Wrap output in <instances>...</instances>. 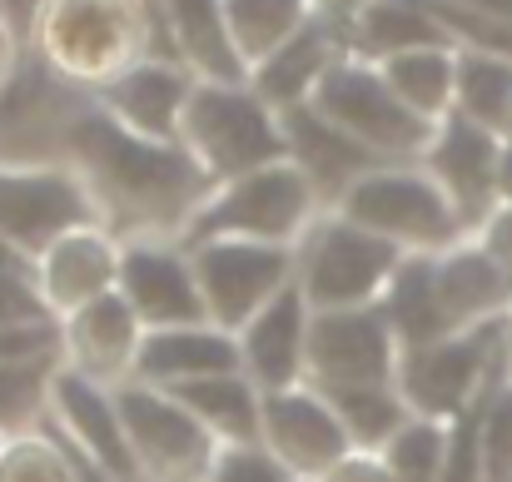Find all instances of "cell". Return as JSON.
<instances>
[{"label":"cell","mask_w":512,"mask_h":482,"mask_svg":"<svg viewBox=\"0 0 512 482\" xmlns=\"http://www.w3.org/2000/svg\"><path fill=\"white\" fill-rule=\"evenodd\" d=\"M75 145H80L85 169L110 189V199L120 209H135V214L184 209L194 184L204 179L189 160H179L170 150H155L150 140L120 130L115 120H80Z\"/></svg>","instance_id":"6da1fadb"},{"label":"cell","mask_w":512,"mask_h":482,"mask_svg":"<svg viewBox=\"0 0 512 482\" xmlns=\"http://www.w3.org/2000/svg\"><path fill=\"white\" fill-rule=\"evenodd\" d=\"M498 333H503V323H483L473 333H453L443 343L403 353L393 388L408 403V413L433 418V423H458L463 413H473L483 378H488V363H493Z\"/></svg>","instance_id":"7a4b0ae2"},{"label":"cell","mask_w":512,"mask_h":482,"mask_svg":"<svg viewBox=\"0 0 512 482\" xmlns=\"http://www.w3.org/2000/svg\"><path fill=\"white\" fill-rule=\"evenodd\" d=\"M184 130L194 145L199 174H254L264 160L284 155V130L254 95L239 90H199L184 105Z\"/></svg>","instance_id":"3957f363"},{"label":"cell","mask_w":512,"mask_h":482,"mask_svg":"<svg viewBox=\"0 0 512 482\" xmlns=\"http://www.w3.org/2000/svg\"><path fill=\"white\" fill-rule=\"evenodd\" d=\"M120 408V423H125V438L135 448V463L145 482H204L214 458H219V443L174 403L170 393L160 388H125L115 398Z\"/></svg>","instance_id":"277c9868"},{"label":"cell","mask_w":512,"mask_h":482,"mask_svg":"<svg viewBox=\"0 0 512 482\" xmlns=\"http://www.w3.org/2000/svg\"><path fill=\"white\" fill-rule=\"evenodd\" d=\"M343 219L388 244L403 239L418 249H438L463 229L438 179H423V174H363L343 194Z\"/></svg>","instance_id":"5b68a950"},{"label":"cell","mask_w":512,"mask_h":482,"mask_svg":"<svg viewBox=\"0 0 512 482\" xmlns=\"http://www.w3.org/2000/svg\"><path fill=\"white\" fill-rule=\"evenodd\" d=\"M398 274V249L358 224H324L314 229L304 249V304H319L324 314H353L378 284Z\"/></svg>","instance_id":"8992f818"},{"label":"cell","mask_w":512,"mask_h":482,"mask_svg":"<svg viewBox=\"0 0 512 482\" xmlns=\"http://www.w3.org/2000/svg\"><path fill=\"white\" fill-rule=\"evenodd\" d=\"M314 115H324L334 130H343L348 140H358L368 155L378 150H428L433 135L428 125L368 70H329L319 95H314Z\"/></svg>","instance_id":"52a82bcc"},{"label":"cell","mask_w":512,"mask_h":482,"mask_svg":"<svg viewBox=\"0 0 512 482\" xmlns=\"http://www.w3.org/2000/svg\"><path fill=\"white\" fill-rule=\"evenodd\" d=\"M309 194H314V184L304 179L299 164H264V169L244 174L229 194L204 204L194 214L189 234H244V244L284 239L309 219Z\"/></svg>","instance_id":"ba28073f"},{"label":"cell","mask_w":512,"mask_h":482,"mask_svg":"<svg viewBox=\"0 0 512 482\" xmlns=\"http://www.w3.org/2000/svg\"><path fill=\"white\" fill-rule=\"evenodd\" d=\"M259 408H264V453L294 482H324L353 453L324 393L284 388V393H264Z\"/></svg>","instance_id":"9c48e42d"},{"label":"cell","mask_w":512,"mask_h":482,"mask_svg":"<svg viewBox=\"0 0 512 482\" xmlns=\"http://www.w3.org/2000/svg\"><path fill=\"white\" fill-rule=\"evenodd\" d=\"M289 274V249L274 244H209L194 259V279H199V299H204V319L219 328H239L249 323L269 299H279V279Z\"/></svg>","instance_id":"30bf717a"},{"label":"cell","mask_w":512,"mask_h":482,"mask_svg":"<svg viewBox=\"0 0 512 482\" xmlns=\"http://www.w3.org/2000/svg\"><path fill=\"white\" fill-rule=\"evenodd\" d=\"M309 373L319 378L324 393L343 388H393L398 358H393V328L378 314H324L309 328L304 348Z\"/></svg>","instance_id":"8fae6325"},{"label":"cell","mask_w":512,"mask_h":482,"mask_svg":"<svg viewBox=\"0 0 512 482\" xmlns=\"http://www.w3.org/2000/svg\"><path fill=\"white\" fill-rule=\"evenodd\" d=\"M50 408H55L65 438H70V453H85V468H95L105 482H145L115 398H105L90 378L55 373L50 378Z\"/></svg>","instance_id":"7c38bea8"},{"label":"cell","mask_w":512,"mask_h":482,"mask_svg":"<svg viewBox=\"0 0 512 482\" xmlns=\"http://www.w3.org/2000/svg\"><path fill=\"white\" fill-rule=\"evenodd\" d=\"M428 160H433L438 189L448 194V204L458 209L463 224L488 219V204L498 199V160H503L493 130L458 115L438 130V140L428 145Z\"/></svg>","instance_id":"4fadbf2b"},{"label":"cell","mask_w":512,"mask_h":482,"mask_svg":"<svg viewBox=\"0 0 512 482\" xmlns=\"http://www.w3.org/2000/svg\"><path fill=\"white\" fill-rule=\"evenodd\" d=\"M120 289L130 299V314L155 323V333L165 328H199L204 323V299H199V279L184 259L160 254V249H130L120 259Z\"/></svg>","instance_id":"5bb4252c"},{"label":"cell","mask_w":512,"mask_h":482,"mask_svg":"<svg viewBox=\"0 0 512 482\" xmlns=\"http://www.w3.org/2000/svg\"><path fill=\"white\" fill-rule=\"evenodd\" d=\"M304 348H309V328H304V294L299 289H284L279 299H269L244 323V338H239L244 368H249L254 388H264V393L294 388V378L304 368Z\"/></svg>","instance_id":"9a60e30c"},{"label":"cell","mask_w":512,"mask_h":482,"mask_svg":"<svg viewBox=\"0 0 512 482\" xmlns=\"http://www.w3.org/2000/svg\"><path fill=\"white\" fill-rule=\"evenodd\" d=\"M438 309L448 333H473L483 323H498V314L512 304V274L488 249H453L433 264Z\"/></svg>","instance_id":"2e32d148"},{"label":"cell","mask_w":512,"mask_h":482,"mask_svg":"<svg viewBox=\"0 0 512 482\" xmlns=\"http://www.w3.org/2000/svg\"><path fill=\"white\" fill-rule=\"evenodd\" d=\"M85 219V194L65 174H0V239L45 244Z\"/></svg>","instance_id":"e0dca14e"},{"label":"cell","mask_w":512,"mask_h":482,"mask_svg":"<svg viewBox=\"0 0 512 482\" xmlns=\"http://www.w3.org/2000/svg\"><path fill=\"white\" fill-rule=\"evenodd\" d=\"M135 368L160 388H179V383L239 373L244 353H239V338H229L224 328H165L140 343Z\"/></svg>","instance_id":"ac0fdd59"},{"label":"cell","mask_w":512,"mask_h":482,"mask_svg":"<svg viewBox=\"0 0 512 482\" xmlns=\"http://www.w3.org/2000/svg\"><path fill=\"white\" fill-rule=\"evenodd\" d=\"M165 393L219 448H264V408H259L264 398L254 393V383L244 373L179 383V388H165Z\"/></svg>","instance_id":"d6986e66"},{"label":"cell","mask_w":512,"mask_h":482,"mask_svg":"<svg viewBox=\"0 0 512 482\" xmlns=\"http://www.w3.org/2000/svg\"><path fill=\"white\" fill-rule=\"evenodd\" d=\"M284 145L294 150V164L304 169L309 184H329V189L343 184V194H348V189L368 174V164H373V155H368L358 140H348L324 115L299 110V105L284 115Z\"/></svg>","instance_id":"ffe728a7"},{"label":"cell","mask_w":512,"mask_h":482,"mask_svg":"<svg viewBox=\"0 0 512 482\" xmlns=\"http://www.w3.org/2000/svg\"><path fill=\"white\" fill-rule=\"evenodd\" d=\"M433 264L438 259H403L398 274L388 279V328L408 343V353L453 338L448 323H443V309H438Z\"/></svg>","instance_id":"44dd1931"},{"label":"cell","mask_w":512,"mask_h":482,"mask_svg":"<svg viewBox=\"0 0 512 482\" xmlns=\"http://www.w3.org/2000/svg\"><path fill=\"white\" fill-rule=\"evenodd\" d=\"M110 105H115V115L130 125V135H140V140H160V135H170L174 110L189 105V100H184V80H179L174 70L150 65V70L125 75L120 90L110 95Z\"/></svg>","instance_id":"7402d4cb"},{"label":"cell","mask_w":512,"mask_h":482,"mask_svg":"<svg viewBox=\"0 0 512 482\" xmlns=\"http://www.w3.org/2000/svg\"><path fill=\"white\" fill-rule=\"evenodd\" d=\"M324 398H329L334 418L343 423L353 453H363V448L383 453L403 433V423L413 418L408 403L398 398V388H343V393H324Z\"/></svg>","instance_id":"603a6c76"},{"label":"cell","mask_w":512,"mask_h":482,"mask_svg":"<svg viewBox=\"0 0 512 482\" xmlns=\"http://www.w3.org/2000/svg\"><path fill=\"white\" fill-rule=\"evenodd\" d=\"M358 40H363L368 50H383V55H388V50L413 55V50H423V45L448 40V25L433 20L428 10H418V5H403V0H368L363 15H358Z\"/></svg>","instance_id":"cb8c5ba5"},{"label":"cell","mask_w":512,"mask_h":482,"mask_svg":"<svg viewBox=\"0 0 512 482\" xmlns=\"http://www.w3.org/2000/svg\"><path fill=\"white\" fill-rule=\"evenodd\" d=\"M458 105L463 120L483 130H503L512 115V65L503 55H463L458 60Z\"/></svg>","instance_id":"d4e9b609"},{"label":"cell","mask_w":512,"mask_h":482,"mask_svg":"<svg viewBox=\"0 0 512 482\" xmlns=\"http://www.w3.org/2000/svg\"><path fill=\"white\" fill-rule=\"evenodd\" d=\"M393 482H438L443 458H448V423L433 418H408L403 433L378 453Z\"/></svg>","instance_id":"484cf974"},{"label":"cell","mask_w":512,"mask_h":482,"mask_svg":"<svg viewBox=\"0 0 512 482\" xmlns=\"http://www.w3.org/2000/svg\"><path fill=\"white\" fill-rule=\"evenodd\" d=\"M170 20L179 30V40L189 45V55L199 65H209L214 75L234 80L239 60L229 55V35H224V15L214 10V0H170Z\"/></svg>","instance_id":"4316f807"},{"label":"cell","mask_w":512,"mask_h":482,"mask_svg":"<svg viewBox=\"0 0 512 482\" xmlns=\"http://www.w3.org/2000/svg\"><path fill=\"white\" fill-rule=\"evenodd\" d=\"M448 85H453V60L438 55V50H428V55L413 50V55H398V60L388 65V90H393L418 120L448 105Z\"/></svg>","instance_id":"83f0119b"},{"label":"cell","mask_w":512,"mask_h":482,"mask_svg":"<svg viewBox=\"0 0 512 482\" xmlns=\"http://www.w3.org/2000/svg\"><path fill=\"white\" fill-rule=\"evenodd\" d=\"M324 65V35L319 30H304L299 40H289V45H279V55L264 65V95L269 100H284V105H294L304 90H309V80H314V70Z\"/></svg>","instance_id":"f1b7e54d"},{"label":"cell","mask_w":512,"mask_h":482,"mask_svg":"<svg viewBox=\"0 0 512 482\" xmlns=\"http://www.w3.org/2000/svg\"><path fill=\"white\" fill-rule=\"evenodd\" d=\"M0 482H85L80 463L40 438H15L0 443Z\"/></svg>","instance_id":"f546056e"},{"label":"cell","mask_w":512,"mask_h":482,"mask_svg":"<svg viewBox=\"0 0 512 482\" xmlns=\"http://www.w3.org/2000/svg\"><path fill=\"white\" fill-rule=\"evenodd\" d=\"M50 403L45 368H0V433H25Z\"/></svg>","instance_id":"4dcf8cb0"},{"label":"cell","mask_w":512,"mask_h":482,"mask_svg":"<svg viewBox=\"0 0 512 482\" xmlns=\"http://www.w3.org/2000/svg\"><path fill=\"white\" fill-rule=\"evenodd\" d=\"M478 428H483V482H512V383L483 398Z\"/></svg>","instance_id":"1f68e13d"},{"label":"cell","mask_w":512,"mask_h":482,"mask_svg":"<svg viewBox=\"0 0 512 482\" xmlns=\"http://www.w3.org/2000/svg\"><path fill=\"white\" fill-rule=\"evenodd\" d=\"M478 413H463L458 423H448V458H443V478L438 482H483V428H478Z\"/></svg>","instance_id":"d6a6232c"},{"label":"cell","mask_w":512,"mask_h":482,"mask_svg":"<svg viewBox=\"0 0 512 482\" xmlns=\"http://www.w3.org/2000/svg\"><path fill=\"white\" fill-rule=\"evenodd\" d=\"M204 482H294L264 448H219Z\"/></svg>","instance_id":"836d02e7"},{"label":"cell","mask_w":512,"mask_h":482,"mask_svg":"<svg viewBox=\"0 0 512 482\" xmlns=\"http://www.w3.org/2000/svg\"><path fill=\"white\" fill-rule=\"evenodd\" d=\"M55 348V333L40 323L0 328V368H45V353Z\"/></svg>","instance_id":"e575fe53"},{"label":"cell","mask_w":512,"mask_h":482,"mask_svg":"<svg viewBox=\"0 0 512 482\" xmlns=\"http://www.w3.org/2000/svg\"><path fill=\"white\" fill-rule=\"evenodd\" d=\"M45 304L40 299H30L25 294V284L20 279H10V274H0V328H15V323H30L40 314Z\"/></svg>","instance_id":"d590c367"},{"label":"cell","mask_w":512,"mask_h":482,"mask_svg":"<svg viewBox=\"0 0 512 482\" xmlns=\"http://www.w3.org/2000/svg\"><path fill=\"white\" fill-rule=\"evenodd\" d=\"M324 482H393L378 453H348Z\"/></svg>","instance_id":"8d00e7d4"},{"label":"cell","mask_w":512,"mask_h":482,"mask_svg":"<svg viewBox=\"0 0 512 482\" xmlns=\"http://www.w3.org/2000/svg\"><path fill=\"white\" fill-rule=\"evenodd\" d=\"M508 130H512V115H508Z\"/></svg>","instance_id":"74e56055"}]
</instances>
